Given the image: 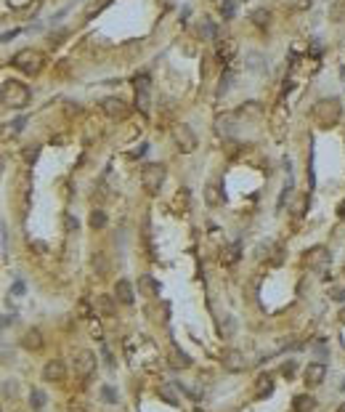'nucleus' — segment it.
Listing matches in <instances>:
<instances>
[{"label": "nucleus", "mask_w": 345, "mask_h": 412, "mask_svg": "<svg viewBox=\"0 0 345 412\" xmlns=\"http://www.w3.org/2000/svg\"><path fill=\"white\" fill-rule=\"evenodd\" d=\"M172 141H176V147L183 154H191L197 149V136H194V131L189 128V125H183V122H178L176 128H172Z\"/></svg>", "instance_id": "nucleus-5"}, {"label": "nucleus", "mask_w": 345, "mask_h": 412, "mask_svg": "<svg viewBox=\"0 0 345 412\" xmlns=\"http://www.w3.org/2000/svg\"><path fill=\"white\" fill-rule=\"evenodd\" d=\"M67 375V367H64V362L61 359H51V362H45V367H43V378L48 380V383H59V380H64Z\"/></svg>", "instance_id": "nucleus-10"}, {"label": "nucleus", "mask_w": 345, "mask_h": 412, "mask_svg": "<svg viewBox=\"0 0 345 412\" xmlns=\"http://www.w3.org/2000/svg\"><path fill=\"white\" fill-rule=\"evenodd\" d=\"M114 295H117V300L122 306H130L133 300H136V293H133V284L128 282V279H120L117 284H114Z\"/></svg>", "instance_id": "nucleus-13"}, {"label": "nucleus", "mask_w": 345, "mask_h": 412, "mask_svg": "<svg viewBox=\"0 0 345 412\" xmlns=\"http://www.w3.org/2000/svg\"><path fill=\"white\" fill-rule=\"evenodd\" d=\"M287 117H290V112H287L284 101H279V104H276V112H274V133H276V136H284V122H287Z\"/></svg>", "instance_id": "nucleus-16"}, {"label": "nucleus", "mask_w": 345, "mask_h": 412, "mask_svg": "<svg viewBox=\"0 0 345 412\" xmlns=\"http://www.w3.org/2000/svg\"><path fill=\"white\" fill-rule=\"evenodd\" d=\"M160 396H162V399H165L167 404H172V407L178 404V399H176V393H172V388H167V386H165V388H160Z\"/></svg>", "instance_id": "nucleus-31"}, {"label": "nucleus", "mask_w": 345, "mask_h": 412, "mask_svg": "<svg viewBox=\"0 0 345 412\" xmlns=\"http://www.w3.org/2000/svg\"><path fill=\"white\" fill-rule=\"evenodd\" d=\"M305 263H308L311 268H316V272H324V268L332 263V256H329V250H327L324 245H319V247H311V250L305 253Z\"/></svg>", "instance_id": "nucleus-6"}, {"label": "nucleus", "mask_w": 345, "mask_h": 412, "mask_svg": "<svg viewBox=\"0 0 345 412\" xmlns=\"http://www.w3.org/2000/svg\"><path fill=\"white\" fill-rule=\"evenodd\" d=\"M292 192V181L284 184V189H281V197H279V208H284V202H287V194Z\"/></svg>", "instance_id": "nucleus-32"}, {"label": "nucleus", "mask_w": 345, "mask_h": 412, "mask_svg": "<svg viewBox=\"0 0 345 412\" xmlns=\"http://www.w3.org/2000/svg\"><path fill=\"white\" fill-rule=\"evenodd\" d=\"M234 53H237V43L228 40V43H218V48H215V59L221 61V64H226V61L234 59Z\"/></svg>", "instance_id": "nucleus-18"}, {"label": "nucleus", "mask_w": 345, "mask_h": 412, "mask_svg": "<svg viewBox=\"0 0 345 412\" xmlns=\"http://www.w3.org/2000/svg\"><path fill=\"white\" fill-rule=\"evenodd\" d=\"M234 13H237V3H234V0H226L221 6V16L228 22V19H234Z\"/></svg>", "instance_id": "nucleus-27"}, {"label": "nucleus", "mask_w": 345, "mask_h": 412, "mask_svg": "<svg viewBox=\"0 0 345 412\" xmlns=\"http://www.w3.org/2000/svg\"><path fill=\"white\" fill-rule=\"evenodd\" d=\"M292 409H295V412H311V409H316V399L308 396V393H300V396H295Z\"/></svg>", "instance_id": "nucleus-20"}, {"label": "nucleus", "mask_w": 345, "mask_h": 412, "mask_svg": "<svg viewBox=\"0 0 345 412\" xmlns=\"http://www.w3.org/2000/svg\"><path fill=\"white\" fill-rule=\"evenodd\" d=\"M35 157H37V149H27V163H32Z\"/></svg>", "instance_id": "nucleus-38"}, {"label": "nucleus", "mask_w": 345, "mask_h": 412, "mask_svg": "<svg viewBox=\"0 0 345 412\" xmlns=\"http://www.w3.org/2000/svg\"><path fill=\"white\" fill-rule=\"evenodd\" d=\"M11 293H13V295H24V282L16 279V282H13V288H11Z\"/></svg>", "instance_id": "nucleus-35"}, {"label": "nucleus", "mask_w": 345, "mask_h": 412, "mask_svg": "<svg viewBox=\"0 0 345 412\" xmlns=\"http://www.w3.org/2000/svg\"><path fill=\"white\" fill-rule=\"evenodd\" d=\"M290 11H308L311 8V0H284Z\"/></svg>", "instance_id": "nucleus-28"}, {"label": "nucleus", "mask_w": 345, "mask_h": 412, "mask_svg": "<svg viewBox=\"0 0 345 412\" xmlns=\"http://www.w3.org/2000/svg\"><path fill=\"white\" fill-rule=\"evenodd\" d=\"M205 202L213 205V208L223 205V202H226V194L221 192V186H218V184H207V186H205Z\"/></svg>", "instance_id": "nucleus-17"}, {"label": "nucleus", "mask_w": 345, "mask_h": 412, "mask_svg": "<svg viewBox=\"0 0 345 412\" xmlns=\"http://www.w3.org/2000/svg\"><path fill=\"white\" fill-rule=\"evenodd\" d=\"M90 226L93 229H104L106 226V213L104 210H93L90 213Z\"/></svg>", "instance_id": "nucleus-24"}, {"label": "nucleus", "mask_w": 345, "mask_h": 412, "mask_svg": "<svg viewBox=\"0 0 345 412\" xmlns=\"http://www.w3.org/2000/svg\"><path fill=\"white\" fill-rule=\"evenodd\" d=\"M146 149H149L146 144H141V147H138V149H136V152H133L130 157H141V154H146Z\"/></svg>", "instance_id": "nucleus-37"}, {"label": "nucleus", "mask_w": 345, "mask_h": 412, "mask_svg": "<svg viewBox=\"0 0 345 412\" xmlns=\"http://www.w3.org/2000/svg\"><path fill=\"white\" fill-rule=\"evenodd\" d=\"M101 396H104V402H109V404L117 402V393H114L112 386H101Z\"/></svg>", "instance_id": "nucleus-30"}, {"label": "nucleus", "mask_w": 345, "mask_h": 412, "mask_svg": "<svg viewBox=\"0 0 345 412\" xmlns=\"http://www.w3.org/2000/svg\"><path fill=\"white\" fill-rule=\"evenodd\" d=\"M340 322H342V325H345V309H342V311H340Z\"/></svg>", "instance_id": "nucleus-43"}, {"label": "nucleus", "mask_w": 345, "mask_h": 412, "mask_svg": "<svg viewBox=\"0 0 345 412\" xmlns=\"http://www.w3.org/2000/svg\"><path fill=\"white\" fill-rule=\"evenodd\" d=\"M329 298L332 300H345V293L342 290H329Z\"/></svg>", "instance_id": "nucleus-36"}, {"label": "nucleus", "mask_w": 345, "mask_h": 412, "mask_svg": "<svg viewBox=\"0 0 345 412\" xmlns=\"http://www.w3.org/2000/svg\"><path fill=\"white\" fill-rule=\"evenodd\" d=\"M13 122H16V125H13V131H22V128H24V122H27V120H24V117H19V120H13Z\"/></svg>", "instance_id": "nucleus-40"}, {"label": "nucleus", "mask_w": 345, "mask_h": 412, "mask_svg": "<svg viewBox=\"0 0 345 412\" xmlns=\"http://www.w3.org/2000/svg\"><path fill=\"white\" fill-rule=\"evenodd\" d=\"M67 226H69V231H74V229H77V221H74V218H67Z\"/></svg>", "instance_id": "nucleus-41"}, {"label": "nucleus", "mask_w": 345, "mask_h": 412, "mask_svg": "<svg viewBox=\"0 0 345 412\" xmlns=\"http://www.w3.org/2000/svg\"><path fill=\"white\" fill-rule=\"evenodd\" d=\"M295 370H297V367H295V362H287L284 367H281V375H287V378H292V375H295Z\"/></svg>", "instance_id": "nucleus-33"}, {"label": "nucleus", "mask_w": 345, "mask_h": 412, "mask_svg": "<svg viewBox=\"0 0 345 412\" xmlns=\"http://www.w3.org/2000/svg\"><path fill=\"white\" fill-rule=\"evenodd\" d=\"M342 388H345V380H342Z\"/></svg>", "instance_id": "nucleus-45"}, {"label": "nucleus", "mask_w": 345, "mask_h": 412, "mask_svg": "<svg viewBox=\"0 0 345 412\" xmlns=\"http://www.w3.org/2000/svg\"><path fill=\"white\" fill-rule=\"evenodd\" d=\"M43 64H45V56L40 53V51H35V48H24V51H19L16 56H13V67H16L19 72H24V75H37L40 69H43Z\"/></svg>", "instance_id": "nucleus-3"}, {"label": "nucleus", "mask_w": 345, "mask_h": 412, "mask_svg": "<svg viewBox=\"0 0 345 412\" xmlns=\"http://www.w3.org/2000/svg\"><path fill=\"white\" fill-rule=\"evenodd\" d=\"M141 288H144L149 295H157V293H160V284H157L151 277H141Z\"/></svg>", "instance_id": "nucleus-26"}, {"label": "nucleus", "mask_w": 345, "mask_h": 412, "mask_svg": "<svg viewBox=\"0 0 345 412\" xmlns=\"http://www.w3.org/2000/svg\"><path fill=\"white\" fill-rule=\"evenodd\" d=\"M101 109L106 112V117H112V120L128 117V104H125L122 99H117V96H106V99H101Z\"/></svg>", "instance_id": "nucleus-7"}, {"label": "nucleus", "mask_w": 345, "mask_h": 412, "mask_svg": "<svg viewBox=\"0 0 345 412\" xmlns=\"http://www.w3.org/2000/svg\"><path fill=\"white\" fill-rule=\"evenodd\" d=\"M22 346L27 348V351H37V348L43 346V335H40V330H27V332H24V338H22Z\"/></svg>", "instance_id": "nucleus-19"}, {"label": "nucleus", "mask_w": 345, "mask_h": 412, "mask_svg": "<svg viewBox=\"0 0 345 412\" xmlns=\"http://www.w3.org/2000/svg\"><path fill=\"white\" fill-rule=\"evenodd\" d=\"M29 404H32V409H37V412H40V409L45 407V393H43L40 388H35L32 393H29Z\"/></svg>", "instance_id": "nucleus-23"}, {"label": "nucleus", "mask_w": 345, "mask_h": 412, "mask_svg": "<svg viewBox=\"0 0 345 412\" xmlns=\"http://www.w3.org/2000/svg\"><path fill=\"white\" fill-rule=\"evenodd\" d=\"M202 35H207V38H215V27H213L210 22H205V24H202Z\"/></svg>", "instance_id": "nucleus-34"}, {"label": "nucleus", "mask_w": 345, "mask_h": 412, "mask_svg": "<svg viewBox=\"0 0 345 412\" xmlns=\"http://www.w3.org/2000/svg\"><path fill=\"white\" fill-rule=\"evenodd\" d=\"M340 115H342V104L335 96L332 99H321V101H316V106H313V117H316V122L321 125V128H332V125H337Z\"/></svg>", "instance_id": "nucleus-1"}, {"label": "nucleus", "mask_w": 345, "mask_h": 412, "mask_svg": "<svg viewBox=\"0 0 345 412\" xmlns=\"http://www.w3.org/2000/svg\"><path fill=\"white\" fill-rule=\"evenodd\" d=\"M93 370H96V356H93V351H80L74 356V372L80 378H90Z\"/></svg>", "instance_id": "nucleus-9"}, {"label": "nucleus", "mask_w": 345, "mask_h": 412, "mask_svg": "<svg viewBox=\"0 0 345 412\" xmlns=\"http://www.w3.org/2000/svg\"><path fill=\"white\" fill-rule=\"evenodd\" d=\"M271 391H274V378L269 372L258 375V380H255V399H269Z\"/></svg>", "instance_id": "nucleus-14"}, {"label": "nucleus", "mask_w": 345, "mask_h": 412, "mask_svg": "<svg viewBox=\"0 0 345 412\" xmlns=\"http://www.w3.org/2000/svg\"><path fill=\"white\" fill-rule=\"evenodd\" d=\"M3 101L6 106H13V109H24L29 101H32V93H29L27 85L16 83V80H3Z\"/></svg>", "instance_id": "nucleus-2"}, {"label": "nucleus", "mask_w": 345, "mask_h": 412, "mask_svg": "<svg viewBox=\"0 0 345 412\" xmlns=\"http://www.w3.org/2000/svg\"><path fill=\"white\" fill-rule=\"evenodd\" d=\"M340 216L345 218V200H342V205H340Z\"/></svg>", "instance_id": "nucleus-42"}, {"label": "nucleus", "mask_w": 345, "mask_h": 412, "mask_svg": "<svg viewBox=\"0 0 345 412\" xmlns=\"http://www.w3.org/2000/svg\"><path fill=\"white\" fill-rule=\"evenodd\" d=\"M99 309H101L104 316H112V314H114V303H112L106 295H99Z\"/></svg>", "instance_id": "nucleus-25"}, {"label": "nucleus", "mask_w": 345, "mask_h": 412, "mask_svg": "<svg viewBox=\"0 0 345 412\" xmlns=\"http://www.w3.org/2000/svg\"><path fill=\"white\" fill-rule=\"evenodd\" d=\"M231 80H234V75H231V72H223V77H221V85H218V96H223V93L231 88Z\"/></svg>", "instance_id": "nucleus-29"}, {"label": "nucleus", "mask_w": 345, "mask_h": 412, "mask_svg": "<svg viewBox=\"0 0 345 412\" xmlns=\"http://www.w3.org/2000/svg\"><path fill=\"white\" fill-rule=\"evenodd\" d=\"M167 362H170L172 370H189V367H191V356L186 354L183 348H178V346H170V356H167Z\"/></svg>", "instance_id": "nucleus-12"}, {"label": "nucleus", "mask_w": 345, "mask_h": 412, "mask_svg": "<svg viewBox=\"0 0 345 412\" xmlns=\"http://www.w3.org/2000/svg\"><path fill=\"white\" fill-rule=\"evenodd\" d=\"M93 263H96V266L101 268V274H104V268H106V263H104V258H99V256H96V258H93Z\"/></svg>", "instance_id": "nucleus-39"}, {"label": "nucleus", "mask_w": 345, "mask_h": 412, "mask_svg": "<svg viewBox=\"0 0 345 412\" xmlns=\"http://www.w3.org/2000/svg\"><path fill=\"white\" fill-rule=\"evenodd\" d=\"M165 176H167L165 165H160V163H149L144 170H141V184L146 186L149 194H157V192L162 189V184H165Z\"/></svg>", "instance_id": "nucleus-4"}, {"label": "nucleus", "mask_w": 345, "mask_h": 412, "mask_svg": "<svg viewBox=\"0 0 345 412\" xmlns=\"http://www.w3.org/2000/svg\"><path fill=\"white\" fill-rule=\"evenodd\" d=\"M136 104H138V109L141 112H149V75H138L136 77Z\"/></svg>", "instance_id": "nucleus-8"}, {"label": "nucleus", "mask_w": 345, "mask_h": 412, "mask_svg": "<svg viewBox=\"0 0 345 412\" xmlns=\"http://www.w3.org/2000/svg\"><path fill=\"white\" fill-rule=\"evenodd\" d=\"M250 19H253V24H258V27L263 29V27H269V22H271V13L265 11V8H255L253 13H250Z\"/></svg>", "instance_id": "nucleus-22"}, {"label": "nucleus", "mask_w": 345, "mask_h": 412, "mask_svg": "<svg viewBox=\"0 0 345 412\" xmlns=\"http://www.w3.org/2000/svg\"><path fill=\"white\" fill-rule=\"evenodd\" d=\"M223 367L231 370V372H242V370H247V359L239 351H226L223 354Z\"/></svg>", "instance_id": "nucleus-15"}, {"label": "nucleus", "mask_w": 345, "mask_h": 412, "mask_svg": "<svg viewBox=\"0 0 345 412\" xmlns=\"http://www.w3.org/2000/svg\"><path fill=\"white\" fill-rule=\"evenodd\" d=\"M324 378H327V367L321 362H311L308 367H305V386H321L324 383Z\"/></svg>", "instance_id": "nucleus-11"}, {"label": "nucleus", "mask_w": 345, "mask_h": 412, "mask_svg": "<svg viewBox=\"0 0 345 412\" xmlns=\"http://www.w3.org/2000/svg\"><path fill=\"white\" fill-rule=\"evenodd\" d=\"M337 412H345V404H340V407H337Z\"/></svg>", "instance_id": "nucleus-44"}, {"label": "nucleus", "mask_w": 345, "mask_h": 412, "mask_svg": "<svg viewBox=\"0 0 345 412\" xmlns=\"http://www.w3.org/2000/svg\"><path fill=\"white\" fill-rule=\"evenodd\" d=\"M239 258H242V242L228 245V247H226V253H223V263H226V266H231V263H237Z\"/></svg>", "instance_id": "nucleus-21"}]
</instances>
